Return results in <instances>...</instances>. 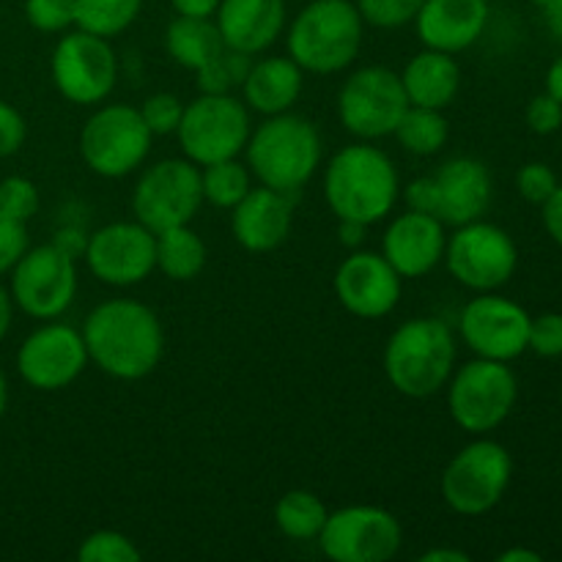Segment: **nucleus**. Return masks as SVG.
I'll return each instance as SVG.
<instances>
[{"mask_svg":"<svg viewBox=\"0 0 562 562\" xmlns=\"http://www.w3.org/2000/svg\"><path fill=\"white\" fill-rule=\"evenodd\" d=\"M404 195L406 206L412 212H423V214H434L437 217V184H434V176H420V179L409 181V184L401 190Z\"/></svg>","mask_w":562,"mask_h":562,"instance_id":"44","label":"nucleus"},{"mask_svg":"<svg viewBox=\"0 0 562 562\" xmlns=\"http://www.w3.org/2000/svg\"><path fill=\"white\" fill-rule=\"evenodd\" d=\"M401 274L382 252L355 250L335 272V296L357 318H384L401 302Z\"/></svg>","mask_w":562,"mask_h":562,"instance_id":"19","label":"nucleus"},{"mask_svg":"<svg viewBox=\"0 0 562 562\" xmlns=\"http://www.w3.org/2000/svg\"><path fill=\"white\" fill-rule=\"evenodd\" d=\"M25 135H27V126L20 110L11 108L9 102L0 99V159L20 151L22 143H25Z\"/></svg>","mask_w":562,"mask_h":562,"instance_id":"43","label":"nucleus"},{"mask_svg":"<svg viewBox=\"0 0 562 562\" xmlns=\"http://www.w3.org/2000/svg\"><path fill=\"white\" fill-rule=\"evenodd\" d=\"M250 64V55L223 47L209 64H203L195 71L198 88H201V93H234L245 82Z\"/></svg>","mask_w":562,"mask_h":562,"instance_id":"33","label":"nucleus"},{"mask_svg":"<svg viewBox=\"0 0 562 562\" xmlns=\"http://www.w3.org/2000/svg\"><path fill=\"white\" fill-rule=\"evenodd\" d=\"M437 217L445 225H467L483 220L492 203V173L475 157L448 159L434 176Z\"/></svg>","mask_w":562,"mask_h":562,"instance_id":"22","label":"nucleus"},{"mask_svg":"<svg viewBox=\"0 0 562 562\" xmlns=\"http://www.w3.org/2000/svg\"><path fill=\"white\" fill-rule=\"evenodd\" d=\"M488 25V0H423L415 16L423 47L464 53Z\"/></svg>","mask_w":562,"mask_h":562,"instance_id":"21","label":"nucleus"},{"mask_svg":"<svg viewBox=\"0 0 562 562\" xmlns=\"http://www.w3.org/2000/svg\"><path fill=\"white\" fill-rule=\"evenodd\" d=\"M401 82L409 104L445 110L456 102L461 88V69L450 53L423 49L401 71Z\"/></svg>","mask_w":562,"mask_h":562,"instance_id":"26","label":"nucleus"},{"mask_svg":"<svg viewBox=\"0 0 562 562\" xmlns=\"http://www.w3.org/2000/svg\"><path fill=\"white\" fill-rule=\"evenodd\" d=\"M362 22L351 0H311L289 25V58L313 75H335L360 55Z\"/></svg>","mask_w":562,"mask_h":562,"instance_id":"5","label":"nucleus"},{"mask_svg":"<svg viewBox=\"0 0 562 562\" xmlns=\"http://www.w3.org/2000/svg\"><path fill=\"white\" fill-rule=\"evenodd\" d=\"M442 261L464 289L483 294V291L503 289L514 278L519 267V250L508 231L475 220L456 228L445 245Z\"/></svg>","mask_w":562,"mask_h":562,"instance_id":"12","label":"nucleus"},{"mask_svg":"<svg viewBox=\"0 0 562 562\" xmlns=\"http://www.w3.org/2000/svg\"><path fill=\"white\" fill-rule=\"evenodd\" d=\"M532 3H536V5H538V9H543V5H547V3H549V0H532Z\"/></svg>","mask_w":562,"mask_h":562,"instance_id":"54","label":"nucleus"},{"mask_svg":"<svg viewBox=\"0 0 562 562\" xmlns=\"http://www.w3.org/2000/svg\"><path fill=\"white\" fill-rule=\"evenodd\" d=\"M530 318L532 316L519 302L494 294V291H483L461 311L459 333L477 357L510 362L527 351Z\"/></svg>","mask_w":562,"mask_h":562,"instance_id":"17","label":"nucleus"},{"mask_svg":"<svg viewBox=\"0 0 562 562\" xmlns=\"http://www.w3.org/2000/svg\"><path fill=\"white\" fill-rule=\"evenodd\" d=\"M231 231L234 239L250 252H269L283 245L294 223V203L291 195L258 184L236 203Z\"/></svg>","mask_w":562,"mask_h":562,"instance_id":"23","label":"nucleus"},{"mask_svg":"<svg viewBox=\"0 0 562 562\" xmlns=\"http://www.w3.org/2000/svg\"><path fill=\"white\" fill-rule=\"evenodd\" d=\"M302 86H305V71L285 55V58L252 60L241 82V93L250 110L261 115H278L289 113L300 102Z\"/></svg>","mask_w":562,"mask_h":562,"instance_id":"25","label":"nucleus"},{"mask_svg":"<svg viewBox=\"0 0 562 562\" xmlns=\"http://www.w3.org/2000/svg\"><path fill=\"white\" fill-rule=\"evenodd\" d=\"M214 22L225 47L252 58L285 31V0H220Z\"/></svg>","mask_w":562,"mask_h":562,"instance_id":"24","label":"nucleus"},{"mask_svg":"<svg viewBox=\"0 0 562 562\" xmlns=\"http://www.w3.org/2000/svg\"><path fill=\"white\" fill-rule=\"evenodd\" d=\"M366 231L368 225L362 223H355V220H340V228H338V239L340 245L351 247V250H357V247L366 241Z\"/></svg>","mask_w":562,"mask_h":562,"instance_id":"47","label":"nucleus"},{"mask_svg":"<svg viewBox=\"0 0 562 562\" xmlns=\"http://www.w3.org/2000/svg\"><path fill=\"white\" fill-rule=\"evenodd\" d=\"M409 108L401 75L387 66L357 69L340 86L338 119L360 140H382L393 135Z\"/></svg>","mask_w":562,"mask_h":562,"instance_id":"14","label":"nucleus"},{"mask_svg":"<svg viewBox=\"0 0 562 562\" xmlns=\"http://www.w3.org/2000/svg\"><path fill=\"white\" fill-rule=\"evenodd\" d=\"M88 362L121 382L146 379L165 355V329L157 313L137 300H108L82 324Z\"/></svg>","mask_w":562,"mask_h":562,"instance_id":"1","label":"nucleus"},{"mask_svg":"<svg viewBox=\"0 0 562 562\" xmlns=\"http://www.w3.org/2000/svg\"><path fill=\"white\" fill-rule=\"evenodd\" d=\"M247 168L258 184L294 195L322 168V135L296 113L267 115L245 146Z\"/></svg>","mask_w":562,"mask_h":562,"instance_id":"3","label":"nucleus"},{"mask_svg":"<svg viewBox=\"0 0 562 562\" xmlns=\"http://www.w3.org/2000/svg\"><path fill=\"white\" fill-rule=\"evenodd\" d=\"M541 11L547 16V25L552 31V36L562 44V0H549Z\"/></svg>","mask_w":562,"mask_h":562,"instance_id":"49","label":"nucleus"},{"mask_svg":"<svg viewBox=\"0 0 562 562\" xmlns=\"http://www.w3.org/2000/svg\"><path fill=\"white\" fill-rule=\"evenodd\" d=\"M499 562H541L543 558L538 552H532V549H508V552H503L497 558Z\"/></svg>","mask_w":562,"mask_h":562,"instance_id":"52","label":"nucleus"},{"mask_svg":"<svg viewBox=\"0 0 562 562\" xmlns=\"http://www.w3.org/2000/svg\"><path fill=\"white\" fill-rule=\"evenodd\" d=\"M154 239H157V269L165 278L187 283V280H195L206 267V245L190 225L159 231Z\"/></svg>","mask_w":562,"mask_h":562,"instance_id":"28","label":"nucleus"},{"mask_svg":"<svg viewBox=\"0 0 562 562\" xmlns=\"http://www.w3.org/2000/svg\"><path fill=\"white\" fill-rule=\"evenodd\" d=\"M179 16H214L220 0H170Z\"/></svg>","mask_w":562,"mask_h":562,"instance_id":"46","label":"nucleus"},{"mask_svg":"<svg viewBox=\"0 0 562 562\" xmlns=\"http://www.w3.org/2000/svg\"><path fill=\"white\" fill-rule=\"evenodd\" d=\"M137 110H140L143 121H146L151 135H176V130L181 124V115H184V102L176 93L159 91L151 93Z\"/></svg>","mask_w":562,"mask_h":562,"instance_id":"36","label":"nucleus"},{"mask_svg":"<svg viewBox=\"0 0 562 562\" xmlns=\"http://www.w3.org/2000/svg\"><path fill=\"white\" fill-rule=\"evenodd\" d=\"M151 140L140 110L102 102L82 124L80 157L102 179H124L146 162Z\"/></svg>","mask_w":562,"mask_h":562,"instance_id":"7","label":"nucleus"},{"mask_svg":"<svg viewBox=\"0 0 562 562\" xmlns=\"http://www.w3.org/2000/svg\"><path fill=\"white\" fill-rule=\"evenodd\" d=\"M11 316H14V300H11L9 291L0 285V344H3V338L9 335Z\"/></svg>","mask_w":562,"mask_h":562,"instance_id":"50","label":"nucleus"},{"mask_svg":"<svg viewBox=\"0 0 562 562\" xmlns=\"http://www.w3.org/2000/svg\"><path fill=\"white\" fill-rule=\"evenodd\" d=\"M420 562H470V554L459 552V549H428L426 554H420Z\"/></svg>","mask_w":562,"mask_h":562,"instance_id":"48","label":"nucleus"},{"mask_svg":"<svg viewBox=\"0 0 562 562\" xmlns=\"http://www.w3.org/2000/svg\"><path fill=\"white\" fill-rule=\"evenodd\" d=\"M0 212L11 220L27 223L38 212V190L25 176H9L0 181Z\"/></svg>","mask_w":562,"mask_h":562,"instance_id":"37","label":"nucleus"},{"mask_svg":"<svg viewBox=\"0 0 562 562\" xmlns=\"http://www.w3.org/2000/svg\"><path fill=\"white\" fill-rule=\"evenodd\" d=\"M327 516V505L305 488L283 494L274 505V525L291 541H316Z\"/></svg>","mask_w":562,"mask_h":562,"instance_id":"30","label":"nucleus"},{"mask_svg":"<svg viewBox=\"0 0 562 562\" xmlns=\"http://www.w3.org/2000/svg\"><path fill=\"white\" fill-rule=\"evenodd\" d=\"M25 20L42 33H60L75 25V0H25Z\"/></svg>","mask_w":562,"mask_h":562,"instance_id":"38","label":"nucleus"},{"mask_svg":"<svg viewBox=\"0 0 562 562\" xmlns=\"http://www.w3.org/2000/svg\"><path fill=\"white\" fill-rule=\"evenodd\" d=\"M86 263L104 285L130 289L157 269V239L137 220H119L93 231L86 241Z\"/></svg>","mask_w":562,"mask_h":562,"instance_id":"16","label":"nucleus"},{"mask_svg":"<svg viewBox=\"0 0 562 562\" xmlns=\"http://www.w3.org/2000/svg\"><path fill=\"white\" fill-rule=\"evenodd\" d=\"M445 387L450 417L472 437H483L503 426L519 398V382L508 362L486 357H477L453 371Z\"/></svg>","mask_w":562,"mask_h":562,"instance_id":"6","label":"nucleus"},{"mask_svg":"<svg viewBox=\"0 0 562 562\" xmlns=\"http://www.w3.org/2000/svg\"><path fill=\"white\" fill-rule=\"evenodd\" d=\"M5 409H9V382H5V373L0 371V420H3Z\"/></svg>","mask_w":562,"mask_h":562,"instance_id":"53","label":"nucleus"},{"mask_svg":"<svg viewBox=\"0 0 562 562\" xmlns=\"http://www.w3.org/2000/svg\"><path fill=\"white\" fill-rule=\"evenodd\" d=\"M201 187L203 201L217 209H234L252 190V173L247 165L239 162V157L220 159V162L203 165Z\"/></svg>","mask_w":562,"mask_h":562,"instance_id":"32","label":"nucleus"},{"mask_svg":"<svg viewBox=\"0 0 562 562\" xmlns=\"http://www.w3.org/2000/svg\"><path fill=\"white\" fill-rule=\"evenodd\" d=\"M456 371L453 329L431 316L404 322L384 346V373L406 398H431Z\"/></svg>","mask_w":562,"mask_h":562,"instance_id":"4","label":"nucleus"},{"mask_svg":"<svg viewBox=\"0 0 562 562\" xmlns=\"http://www.w3.org/2000/svg\"><path fill=\"white\" fill-rule=\"evenodd\" d=\"M225 47L214 16H176L165 31V49L184 69L198 71Z\"/></svg>","mask_w":562,"mask_h":562,"instance_id":"27","label":"nucleus"},{"mask_svg":"<svg viewBox=\"0 0 562 562\" xmlns=\"http://www.w3.org/2000/svg\"><path fill=\"white\" fill-rule=\"evenodd\" d=\"M11 300L38 322L64 316L77 296V263L71 252L49 245L27 247L11 269Z\"/></svg>","mask_w":562,"mask_h":562,"instance_id":"11","label":"nucleus"},{"mask_svg":"<svg viewBox=\"0 0 562 562\" xmlns=\"http://www.w3.org/2000/svg\"><path fill=\"white\" fill-rule=\"evenodd\" d=\"M143 0H75V25L102 38H115L140 16Z\"/></svg>","mask_w":562,"mask_h":562,"instance_id":"31","label":"nucleus"},{"mask_svg":"<svg viewBox=\"0 0 562 562\" xmlns=\"http://www.w3.org/2000/svg\"><path fill=\"white\" fill-rule=\"evenodd\" d=\"M316 541L333 562H384L398 554L404 530L379 505H349L327 516Z\"/></svg>","mask_w":562,"mask_h":562,"instance_id":"15","label":"nucleus"},{"mask_svg":"<svg viewBox=\"0 0 562 562\" xmlns=\"http://www.w3.org/2000/svg\"><path fill=\"white\" fill-rule=\"evenodd\" d=\"M527 126H530L536 135H552L562 126V104L549 93H538L527 104Z\"/></svg>","mask_w":562,"mask_h":562,"instance_id":"42","label":"nucleus"},{"mask_svg":"<svg viewBox=\"0 0 562 562\" xmlns=\"http://www.w3.org/2000/svg\"><path fill=\"white\" fill-rule=\"evenodd\" d=\"M445 223L434 214L404 212L382 236V256L401 278H426L445 258Z\"/></svg>","mask_w":562,"mask_h":562,"instance_id":"20","label":"nucleus"},{"mask_svg":"<svg viewBox=\"0 0 562 562\" xmlns=\"http://www.w3.org/2000/svg\"><path fill=\"white\" fill-rule=\"evenodd\" d=\"M250 113L234 93H201L195 102L184 104V115L176 130L179 146L198 168L234 159L250 140Z\"/></svg>","mask_w":562,"mask_h":562,"instance_id":"8","label":"nucleus"},{"mask_svg":"<svg viewBox=\"0 0 562 562\" xmlns=\"http://www.w3.org/2000/svg\"><path fill=\"white\" fill-rule=\"evenodd\" d=\"M143 552L130 536L119 530H97L80 543L77 560L80 562H140Z\"/></svg>","mask_w":562,"mask_h":562,"instance_id":"34","label":"nucleus"},{"mask_svg":"<svg viewBox=\"0 0 562 562\" xmlns=\"http://www.w3.org/2000/svg\"><path fill=\"white\" fill-rule=\"evenodd\" d=\"M393 135L398 137L401 148H406L409 154H417V157H431V154H439L445 146H448L450 124L448 119H445L442 110L409 104L406 113L401 115Z\"/></svg>","mask_w":562,"mask_h":562,"instance_id":"29","label":"nucleus"},{"mask_svg":"<svg viewBox=\"0 0 562 562\" xmlns=\"http://www.w3.org/2000/svg\"><path fill=\"white\" fill-rule=\"evenodd\" d=\"M324 198L338 220L373 225L390 217L401 198L398 170L376 146L355 143L329 159L324 173Z\"/></svg>","mask_w":562,"mask_h":562,"instance_id":"2","label":"nucleus"},{"mask_svg":"<svg viewBox=\"0 0 562 562\" xmlns=\"http://www.w3.org/2000/svg\"><path fill=\"white\" fill-rule=\"evenodd\" d=\"M516 190L525 201L530 203H547L549 195L558 190V176L547 162H527L525 168L516 173Z\"/></svg>","mask_w":562,"mask_h":562,"instance_id":"39","label":"nucleus"},{"mask_svg":"<svg viewBox=\"0 0 562 562\" xmlns=\"http://www.w3.org/2000/svg\"><path fill=\"white\" fill-rule=\"evenodd\" d=\"M514 475V459L494 439H475L442 472V497L459 516H483L497 508Z\"/></svg>","mask_w":562,"mask_h":562,"instance_id":"9","label":"nucleus"},{"mask_svg":"<svg viewBox=\"0 0 562 562\" xmlns=\"http://www.w3.org/2000/svg\"><path fill=\"white\" fill-rule=\"evenodd\" d=\"M362 22L373 27H404L415 22L423 0H355Z\"/></svg>","mask_w":562,"mask_h":562,"instance_id":"35","label":"nucleus"},{"mask_svg":"<svg viewBox=\"0 0 562 562\" xmlns=\"http://www.w3.org/2000/svg\"><path fill=\"white\" fill-rule=\"evenodd\" d=\"M547 93L562 104V58L554 60L547 71Z\"/></svg>","mask_w":562,"mask_h":562,"instance_id":"51","label":"nucleus"},{"mask_svg":"<svg viewBox=\"0 0 562 562\" xmlns=\"http://www.w3.org/2000/svg\"><path fill=\"white\" fill-rule=\"evenodd\" d=\"M543 225H547V234L562 247V184H558V190L543 203Z\"/></svg>","mask_w":562,"mask_h":562,"instance_id":"45","label":"nucleus"},{"mask_svg":"<svg viewBox=\"0 0 562 562\" xmlns=\"http://www.w3.org/2000/svg\"><path fill=\"white\" fill-rule=\"evenodd\" d=\"M88 366V349L80 329L49 322L33 329L16 351V371L22 382L42 393H58L80 379Z\"/></svg>","mask_w":562,"mask_h":562,"instance_id":"18","label":"nucleus"},{"mask_svg":"<svg viewBox=\"0 0 562 562\" xmlns=\"http://www.w3.org/2000/svg\"><path fill=\"white\" fill-rule=\"evenodd\" d=\"M201 170L190 159H159L146 168L132 190V212L151 234L190 225L201 212Z\"/></svg>","mask_w":562,"mask_h":562,"instance_id":"10","label":"nucleus"},{"mask_svg":"<svg viewBox=\"0 0 562 562\" xmlns=\"http://www.w3.org/2000/svg\"><path fill=\"white\" fill-rule=\"evenodd\" d=\"M527 349L538 357H562V313H543L530 318Z\"/></svg>","mask_w":562,"mask_h":562,"instance_id":"40","label":"nucleus"},{"mask_svg":"<svg viewBox=\"0 0 562 562\" xmlns=\"http://www.w3.org/2000/svg\"><path fill=\"white\" fill-rule=\"evenodd\" d=\"M27 250V228L20 220H11L0 212V278L14 269L22 252Z\"/></svg>","mask_w":562,"mask_h":562,"instance_id":"41","label":"nucleus"},{"mask_svg":"<svg viewBox=\"0 0 562 562\" xmlns=\"http://www.w3.org/2000/svg\"><path fill=\"white\" fill-rule=\"evenodd\" d=\"M49 75L60 97L69 99L71 104L97 108L113 93L119 60L110 47V38L77 27L55 44Z\"/></svg>","mask_w":562,"mask_h":562,"instance_id":"13","label":"nucleus"}]
</instances>
